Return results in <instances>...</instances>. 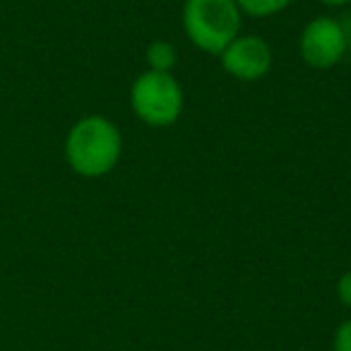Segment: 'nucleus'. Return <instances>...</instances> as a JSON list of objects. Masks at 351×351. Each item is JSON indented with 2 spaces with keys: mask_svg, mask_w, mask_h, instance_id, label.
Returning <instances> with one entry per match:
<instances>
[{
  "mask_svg": "<svg viewBox=\"0 0 351 351\" xmlns=\"http://www.w3.org/2000/svg\"><path fill=\"white\" fill-rule=\"evenodd\" d=\"M335 351H351V320L341 322L335 335Z\"/></svg>",
  "mask_w": 351,
  "mask_h": 351,
  "instance_id": "nucleus-8",
  "label": "nucleus"
},
{
  "mask_svg": "<svg viewBox=\"0 0 351 351\" xmlns=\"http://www.w3.org/2000/svg\"><path fill=\"white\" fill-rule=\"evenodd\" d=\"M298 51H301V58L311 68H335L346 56L344 27L337 20H332V17H315V20H311L303 27Z\"/></svg>",
  "mask_w": 351,
  "mask_h": 351,
  "instance_id": "nucleus-4",
  "label": "nucleus"
},
{
  "mask_svg": "<svg viewBox=\"0 0 351 351\" xmlns=\"http://www.w3.org/2000/svg\"><path fill=\"white\" fill-rule=\"evenodd\" d=\"M145 58L152 73H171V70L176 68L178 53H176L173 44H169V41H154V44H149V49H147Z\"/></svg>",
  "mask_w": 351,
  "mask_h": 351,
  "instance_id": "nucleus-6",
  "label": "nucleus"
},
{
  "mask_svg": "<svg viewBox=\"0 0 351 351\" xmlns=\"http://www.w3.org/2000/svg\"><path fill=\"white\" fill-rule=\"evenodd\" d=\"M325 5H332V8H341V5H349L351 0H320Z\"/></svg>",
  "mask_w": 351,
  "mask_h": 351,
  "instance_id": "nucleus-10",
  "label": "nucleus"
},
{
  "mask_svg": "<svg viewBox=\"0 0 351 351\" xmlns=\"http://www.w3.org/2000/svg\"><path fill=\"white\" fill-rule=\"evenodd\" d=\"M123 152L118 128L104 116H84L65 137V159L84 178H101L116 169Z\"/></svg>",
  "mask_w": 351,
  "mask_h": 351,
  "instance_id": "nucleus-1",
  "label": "nucleus"
},
{
  "mask_svg": "<svg viewBox=\"0 0 351 351\" xmlns=\"http://www.w3.org/2000/svg\"><path fill=\"white\" fill-rule=\"evenodd\" d=\"M132 113L152 128L173 125L183 111V89L171 73L137 75L130 89Z\"/></svg>",
  "mask_w": 351,
  "mask_h": 351,
  "instance_id": "nucleus-3",
  "label": "nucleus"
},
{
  "mask_svg": "<svg viewBox=\"0 0 351 351\" xmlns=\"http://www.w3.org/2000/svg\"><path fill=\"white\" fill-rule=\"evenodd\" d=\"M183 29L195 49L219 56L241 34V10L236 0H186Z\"/></svg>",
  "mask_w": 351,
  "mask_h": 351,
  "instance_id": "nucleus-2",
  "label": "nucleus"
},
{
  "mask_svg": "<svg viewBox=\"0 0 351 351\" xmlns=\"http://www.w3.org/2000/svg\"><path fill=\"white\" fill-rule=\"evenodd\" d=\"M337 293H339V301L344 303L346 308H351V269L339 277V284H337Z\"/></svg>",
  "mask_w": 351,
  "mask_h": 351,
  "instance_id": "nucleus-9",
  "label": "nucleus"
},
{
  "mask_svg": "<svg viewBox=\"0 0 351 351\" xmlns=\"http://www.w3.org/2000/svg\"><path fill=\"white\" fill-rule=\"evenodd\" d=\"M221 68L236 80L255 82L265 77L272 68V49L265 39L253 34L236 36L229 46L219 53Z\"/></svg>",
  "mask_w": 351,
  "mask_h": 351,
  "instance_id": "nucleus-5",
  "label": "nucleus"
},
{
  "mask_svg": "<svg viewBox=\"0 0 351 351\" xmlns=\"http://www.w3.org/2000/svg\"><path fill=\"white\" fill-rule=\"evenodd\" d=\"M236 5L241 15L245 12L250 17H272L291 5V0H236Z\"/></svg>",
  "mask_w": 351,
  "mask_h": 351,
  "instance_id": "nucleus-7",
  "label": "nucleus"
}]
</instances>
